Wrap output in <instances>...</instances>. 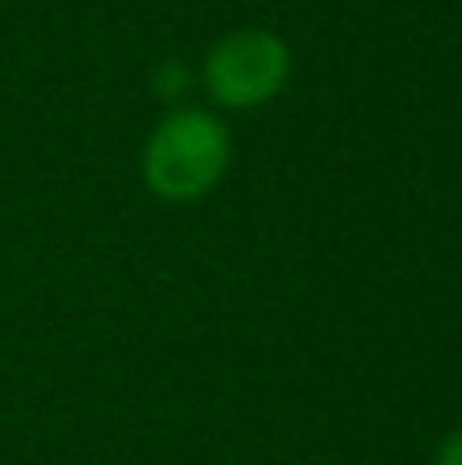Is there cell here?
<instances>
[{"instance_id": "cell-1", "label": "cell", "mask_w": 462, "mask_h": 465, "mask_svg": "<svg viewBox=\"0 0 462 465\" xmlns=\"http://www.w3.org/2000/svg\"><path fill=\"white\" fill-rule=\"evenodd\" d=\"M234 139L226 123L209 111H172L156 123L144 147V180L160 201H201L221 184Z\"/></svg>"}, {"instance_id": "cell-2", "label": "cell", "mask_w": 462, "mask_h": 465, "mask_svg": "<svg viewBox=\"0 0 462 465\" xmlns=\"http://www.w3.org/2000/svg\"><path fill=\"white\" fill-rule=\"evenodd\" d=\"M205 90L221 106L250 111L262 106L291 78V49L270 29H234L209 49L201 65Z\"/></svg>"}, {"instance_id": "cell-3", "label": "cell", "mask_w": 462, "mask_h": 465, "mask_svg": "<svg viewBox=\"0 0 462 465\" xmlns=\"http://www.w3.org/2000/svg\"><path fill=\"white\" fill-rule=\"evenodd\" d=\"M193 86V70H188L185 62H160L152 74V90L156 98H164V103H176V98H185V90Z\"/></svg>"}, {"instance_id": "cell-4", "label": "cell", "mask_w": 462, "mask_h": 465, "mask_svg": "<svg viewBox=\"0 0 462 465\" xmlns=\"http://www.w3.org/2000/svg\"><path fill=\"white\" fill-rule=\"evenodd\" d=\"M438 465H462V429H458V433H450L447 441H442Z\"/></svg>"}]
</instances>
